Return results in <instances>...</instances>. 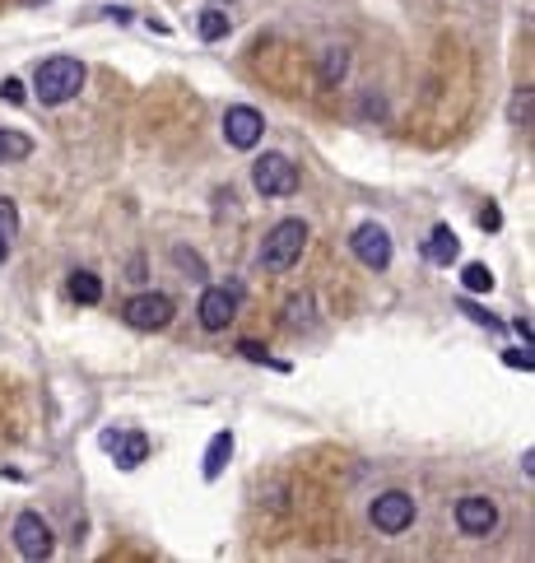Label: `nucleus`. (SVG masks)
Here are the masks:
<instances>
[{
	"label": "nucleus",
	"mask_w": 535,
	"mask_h": 563,
	"mask_svg": "<svg viewBox=\"0 0 535 563\" xmlns=\"http://www.w3.org/2000/svg\"><path fill=\"white\" fill-rule=\"evenodd\" d=\"M33 89H38V103L61 108V103H70V98L84 89V66L75 61V56H52V61H42L38 66Z\"/></svg>",
	"instance_id": "nucleus-1"
},
{
	"label": "nucleus",
	"mask_w": 535,
	"mask_h": 563,
	"mask_svg": "<svg viewBox=\"0 0 535 563\" xmlns=\"http://www.w3.org/2000/svg\"><path fill=\"white\" fill-rule=\"evenodd\" d=\"M303 247H308V224H303V219H280V224L270 228V238L261 242V266L275 270V275H280V270H294Z\"/></svg>",
	"instance_id": "nucleus-2"
},
{
	"label": "nucleus",
	"mask_w": 535,
	"mask_h": 563,
	"mask_svg": "<svg viewBox=\"0 0 535 563\" xmlns=\"http://www.w3.org/2000/svg\"><path fill=\"white\" fill-rule=\"evenodd\" d=\"M252 187L261 196H294L298 191V168L284 154H261L252 163Z\"/></svg>",
	"instance_id": "nucleus-3"
},
{
	"label": "nucleus",
	"mask_w": 535,
	"mask_h": 563,
	"mask_svg": "<svg viewBox=\"0 0 535 563\" xmlns=\"http://www.w3.org/2000/svg\"><path fill=\"white\" fill-rule=\"evenodd\" d=\"M410 522H415V498L405 489H387L382 498H373V526L382 536H401Z\"/></svg>",
	"instance_id": "nucleus-4"
},
{
	"label": "nucleus",
	"mask_w": 535,
	"mask_h": 563,
	"mask_svg": "<svg viewBox=\"0 0 535 563\" xmlns=\"http://www.w3.org/2000/svg\"><path fill=\"white\" fill-rule=\"evenodd\" d=\"M14 550L24 554V559H52L56 540H52L47 517H38V512H19V522H14Z\"/></svg>",
	"instance_id": "nucleus-5"
},
{
	"label": "nucleus",
	"mask_w": 535,
	"mask_h": 563,
	"mask_svg": "<svg viewBox=\"0 0 535 563\" xmlns=\"http://www.w3.org/2000/svg\"><path fill=\"white\" fill-rule=\"evenodd\" d=\"M173 312H177L173 298L149 289V294H135L131 303H126V322H131L135 331H163V326L173 322Z\"/></svg>",
	"instance_id": "nucleus-6"
},
{
	"label": "nucleus",
	"mask_w": 535,
	"mask_h": 563,
	"mask_svg": "<svg viewBox=\"0 0 535 563\" xmlns=\"http://www.w3.org/2000/svg\"><path fill=\"white\" fill-rule=\"evenodd\" d=\"M238 298H242L238 284H228V289L224 284H219V289H205L201 303H196L205 331H224V326H233V317H238Z\"/></svg>",
	"instance_id": "nucleus-7"
},
{
	"label": "nucleus",
	"mask_w": 535,
	"mask_h": 563,
	"mask_svg": "<svg viewBox=\"0 0 535 563\" xmlns=\"http://www.w3.org/2000/svg\"><path fill=\"white\" fill-rule=\"evenodd\" d=\"M354 256H359L368 270H387L391 266V238L382 224H359L354 228V238H349Z\"/></svg>",
	"instance_id": "nucleus-8"
},
{
	"label": "nucleus",
	"mask_w": 535,
	"mask_h": 563,
	"mask_svg": "<svg viewBox=\"0 0 535 563\" xmlns=\"http://www.w3.org/2000/svg\"><path fill=\"white\" fill-rule=\"evenodd\" d=\"M266 135V117L256 108H228L224 112V140L233 149H256Z\"/></svg>",
	"instance_id": "nucleus-9"
},
{
	"label": "nucleus",
	"mask_w": 535,
	"mask_h": 563,
	"mask_svg": "<svg viewBox=\"0 0 535 563\" xmlns=\"http://www.w3.org/2000/svg\"><path fill=\"white\" fill-rule=\"evenodd\" d=\"M456 526H461L466 536H489V531L498 526V508L484 494L456 498Z\"/></svg>",
	"instance_id": "nucleus-10"
},
{
	"label": "nucleus",
	"mask_w": 535,
	"mask_h": 563,
	"mask_svg": "<svg viewBox=\"0 0 535 563\" xmlns=\"http://www.w3.org/2000/svg\"><path fill=\"white\" fill-rule=\"evenodd\" d=\"M424 256L433 261V266H452L456 256H461V238H456L447 224H438L433 233H428V242H424Z\"/></svg>",
	"instance_id": "nucleus-11"
},
{
	"label": "nucleus",
	"mask_w": 535,
	"mask_h": 563,
	"mask_svg": "<svg viewBox=\"0 0 535 563\" xmlns=\"http://www.w3.org/2000/svg\"><path fill=\"white\" fill-rule=\"evenodd\" d=\"M145 456H149V438H145V433H121L117 443H112V461H117L121 470H135Z\"/></svg>",
	"instance_id": "nucleus-12"
},
{
	"label": "nucleus",
	"mask_w": 535,
	"mask_h": 563,
	"mask_svg": "<svg viewBox=\"0 0 535 563\" xmlns=\"http://www.w3.org/2000/svg\"><path fill=\"white\" fill-rule=\"evenodd\" d=\"M228 456H233V433H214L210 447H205V480H219V475H224Z\"/></svg>",
	"instance_id": "nucleus-13"
},
{
	"label": "nucleus",
	"mask_w": 535,
	"mask_h": 563,
	"mask_svg": "<svg viewBox=\"0 0 535 563\" xmlns=\"http://www.w3.org/2000/svg\"><path fill=\"white\" fill-rule=\"evenodd\" d=\"M70 298H75V303H98V298H103V280H98L94 270H75V275H70Z\"/></svg>",
	"instance_id": "nucleus-14"
},
{
	"label": "nucleus",
	"mask_w": 535,
	"mask_h": 563,
	"mask_svg": "<svg viewBox=\"0 0 535 563\" xmlns=\"http://www.w3.org/2000/svg\"><path fill=\"white\" fill-rule=\"evenodd\" d=\"M228 28H233V24H228V14L219 10V5H210V10H201V19H196V33H201L205 42H219V38H224V33H228Z\"/></svg>",
	"instance_id": "nucleus-15"
},
{
	"label": "nucleus",
	"mask_w": 535,
	"mask_h": 563,
	"mask_svg": "<svg viewBox=\"0 0 535 563\" xmlns=\"http://www.w3.org/2000/svg\"><path fill=\"white\" fill-rule=\"evenodd\" d=\"M33 154V140L19 131H0V163L5 159H28Z\"/></svg>",
	"instance_id": "nucleus-16"
},
{
	"label": "nucleus",
	"mask_w": 535,
	"mask_h": 563,
	"mask_svg": "<svg viewBox=\"0 0 535 563\" xmlns=\"http://www.w3.org/2000/svg\"><path fill=\"white\" fill-rule=\"evenodd\" d=\"M461 280H466L470 294H489V289H494V275H489V266H480V261H470V266L461 270Z\"/></svg>",
	"instance_id": "nucleus-17"
},
{
	"label": "nucleus",
	"mask_w": 535,
	"mask_h": 563,
	"mask_svg": "<svg viewBox=\"0 0 535 563\" xmlns=\"http://www.w3.org/2000/svg\"><path fill=\"white\" fill-rule=\"evenodd\" d=\"M0 238L5 242L19 238V210H14V201H5V196H0Z\"/></svg>",
	"instance_id": "nucleus-18"
},
{
	"label": "nucleus",
	"mask_w": 535,
	"mask_h": 563,
	"mask_svg": "<svg viewBox=\"0 0 535 563\" xmlns=\"http://www.w3.org/2000/svg\"><path fill=\"white\" fill-rule=\"evenodd\" d=\"M173 261H177L182 270H191V280H205V266H201V256H196V252H187V247H177Z\"/></svg>",
	"instance_id": "nucleus-19"
},
{
	"label": "nucleus",
	"mask_w": 535,
	"mask_h": 563,
	"mask_svg": "<svg viewBox=\"0 0 535 563\" xmlns=\"http://www.w3.org/2000/svg\"><path fill=\"white\" fill-rule=\"evenodd\" d=\"M0 94H5V103H14V108H19V103H24V84L5 80V84H0Z\"/></svg>",
	"instance_id": "nucleus-20"
},
{
	"label": "nucleus",
	"mask_w": 535,
	"mask_h": 563,
	"mask_svg": "<svg viewBox=\"0 0 535 563\" xmlns=\"http://www.w3.org/2000/svg\"><path fill=\"white\" fill-rule=\"evenodd\" d=\"M461 312H466L470 322H480V326H498L494 317H489V312H480V308H475V303H466V298H461Z\"/></svg>",
	"instance_id": "nucleus-21"
},
{
	"label": "nucleus",
	"mask_w": 535,
	"mask_h": 563,
	"mask_svg": "<svg viewBox=\"0 0 535 563\" xmlns=\"http://www.w3.org/2000/svg\"><path fill=\"white\" fill-rule=\"evenodd\" d=\"M340 70H345V52H331V56H326V80H331V75H340Z\"/></svg>",
	"instance_id": "nucleus-22"
},
{
	"label": "nucleus",
	"mask_w": 535,
	"mask_h": 563,
	"mask_svg": "<svg viewBox=\"0 0 535 563\" xmlns=\"http://www.w3.org/2000/svg\"><path fill=\"white\" fill-rule=\"evenodd\" d=\"M508 363H512V368H526V373H531V368H535V359H531V354H517V349H508Z\"/></svg>",
	"instance_id": "nucleus-23"
},
{
	"label": "nucleus",
	"mask_w": 535,
	"mask_h": 563,
	"mask_svg": "<svg viewBox=\"0 0 535 563\" xmlns=\"http://www.w3.org/2000/svg\"><path fill=\"white\" fill-rule=\"evenodd\" d=\"M5 256H10V242L0 238V266H5Z\"/></svg>",
	"instance_id": "nucleus-24"
}]
</instances>
